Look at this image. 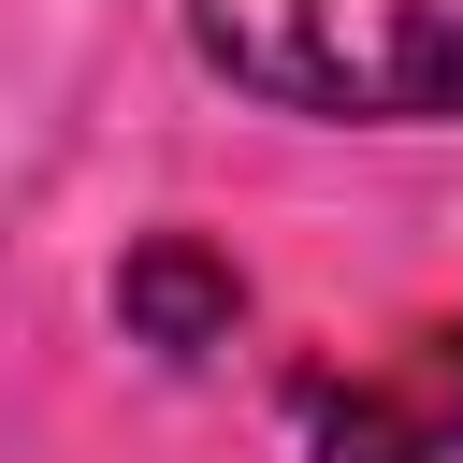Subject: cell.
I'll return each mask as SVG.
<instances>
[{
    "mask_svg": "<svg viewBox=\"0 0 463 463\" xmlns=\"http://www.w3.org/2000/svg\"><path fill=\"white\" fill-rule=\"evenodd\" d=\"M116 318H130V347H159V362H203V347H232V318H246V275H232L203 232H145V246L116 260Z\"/></svg>",
    "mask_w": 463,
    "mask_h": 463,
    "instance_id": "obj_3",
    "label": "cell"
},
{
    "mask_svg": "<svg viewBox=\"0 0 463 463\" xmlns=\"http://www.w3.org/2000/svg\"><path fill=\"white\" fill-rule=\"evenodd\" d=\"M188 43L217 87L275 116H347V130L463 116V0H188Z\"/></svg>",
    "mask_w": 463,
    "mask_h": 463,
    "instance_id": "obj_1",
    "label": "cell"
},
{
    "mask_svg": "<svg viewBox=\"0 0 463 463\" xmlns=\"http://www.w3.org/2000/svg\"><path fill=\"white\" fill-rule=\"evenodd\" d=\"M318 463H463V333H405L391 362L304 376Z\"/></svg>",
    "mask_w": 463,
    "mask_h": 463,
    "instance_id": "obj_2",
    "label": "cell"
}]
</instances>
